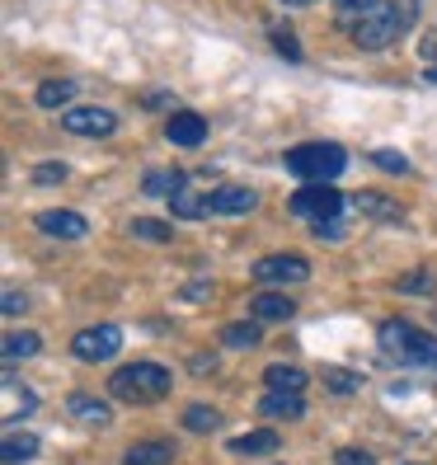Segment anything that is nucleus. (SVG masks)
Segmentation results:
<instances>
[{"label": "nucleus", "instance_id": "f257e3e1", "mask_svg": "<svg viewBox=\"0 0 437 465\" xmlns=\"http://www.w3.org/2000/svg\"><path fill=\"white\" fill-rule=\"evenodd\" d=\"M376 339H381V348H386L395 362L437 371V339H432V334H423V330H414L409 320H381Z\"/></svg>", "mask_w": 437, "mask_h": 465}, {"label": "nucleus", "instance_id": "f03ea898", "mask_svg": "<svg viewBox=\"0 0 437 465\" xmlns=\"http://www.w3.org/2000/svg\"><path fill=\"white\" fill-rule=\"evenodd\" d=\"M414 5L419 0H404V5H376L367 19L353 24V43H358L363 52H381V47L400 43L404 29H409V19H414Z\"/></svg>", "mask_w": 437, "mask_h": 465}, {"label": "nucleus", "instance_id": "7ed1b4c3", "mask_svg": "<svg viewBox=\"0 0 437 465\" xmlns=\"http://www.w3.org/2000/svg\"><path fill=\"white\" fill-rule=\"evenodd\" d=\"M108 395L114 400H127V404H155L170 395V371L160 362H132L123 371H114L108 381Z\"/></svg>", "mask_w": 437, "mask_h": 465}, {"label": "nucleus", "instance_id": "20e7f679", "mask_svg": "<svg viewBox=\"0 0 437 465\" xmlns=\"http://www.w3.org/2000/svg\"><path fill=\"white\" fill-rule=\"evenodd\" d=\"M343 165H348V155L334 142H306V146L287 151V174H296L302 183H334Z\"/></svg>", "mask_w": 437, "mask_h": 465}, {"label": "nucleus", "instance_id": "39448f33", "mask_svg": "<svg viewBox=\"0 0 437 465\" xmlns=\"http://www.w3.org/2000/svg\"><path fill=\"white\" fill-rule=\"evenodd\" d=\"M287 207H292L296 216H306V222H339L348 203H343V193H339L334 183H302V188L292 193Z\"/></svg>", "mask_w": 437, "mask_h": 465}, {"label": "nucleus", "instance_id": "423d86ee", "mask_svg": "<svg viewBox=\"0 0 437 465\" xmlns=\"http://www.w3.org/2000/svg\"><path fill=\"white\" fill-rule=\"evenodd\" d=\"M118 348H123L118 324H90V330H80L71 339V352L80 362H108V358H118Z\"/></svg>", "mask_w": 437, "mask_h": 465}, {"label": "nucleus", "instance_id": "0eeeda50", "mask_svg": "<svg viewBox=\"0 0 437 465\" xmlns=\"http://www.w3.org/2000/svg\"><path fill=\"white\" fill-rule=\"evenodd\" d=\"M62 127H66L71 136H114V132H118V114H114V108H99V104H90V108H66Z\"/></svg>", "mask_w": 437, "mask_h": 465}, {"label": "nucleus", "instance_id": "6e6552de", "mask_svg": "<svg viewBox=\"0 0 437 465\" xmlns=\"http://www.w3.org/2000/svg\"><path fill=\"white\" fill-rule=\"evenodd\" d=\"M254 278H259V282H278V287L306 282V278H311V263L296 259V254H273V259H259V263H254Z\"/></svg>", "mask_w": 437, "mask_h": 465}, {"label": "nucleus", "instance_id": "1a4fd4ad", "mask_svg": "<svg viewBox=\"0 0 437 465\" xmlns=\"http://www.w3.org/2000/svg\"><path fill=\"white\" fill-rule=\"evenodd\" d=\"M254 207H259L254 188L226 183V188H212V193H207V212H212V216H244V212H254Z\"/></svg>", "mask_w": 437, "mask_h": 465}, {"label": "nucleus", "instance_id": "9d476101", "mask_svg": "<svg viewBox=\"0 0 437 465\" xmlns=\"http://www.w3.org/2000/svg\"><path fill=\"white\" fill-rule=\"evenodd\" d=\"M38 231H43V235H57V240H80L90 226H85V216H80V212L47 207V212H38Z\"/></svg>", "mask_w": 437, "mask_h": 465}, {"label": "nucleus", "instance_id": "9b49d317", "mask_svg": "<svg viewBox=\"0 0 437 465\" xmlns=\"http://www.w3.org/2000/svg\"><path fill=\"white\" fill-rule=\"evenodd\" d=\"M66 409H71V419H80L85 428H108V423H114V409H108V400L85 395V391H75V395L66 400Z\"/></svg>", "mask_w": 437, "mask_h": 465}, {"label": "nucleus", "instance_id": "f8f14e48", "mask_svg": "<svg viewBox=\"0 0 437 465\" xmlns=\"http://www.w3.org/2000/svg\"><path fill=\"white\" fill-rule=\"evenodd\" d=\"M165 136H170L174 146H203L207 123H203V114H188V108H179V114L170 118V127H165Z\"/></svg>", "mask_w": 437, "mask_h": 465}, {"label": "nucleus", "instance_id": "ddd939ff", "mask_svg": "<svg viewBox=\"0 0 437 465\" xmlns=\"http://www.w3.org/2000/svg\"><path fill=\"white\" fill-rule=\"evenodd\" d=\"M170 460H174V442H170V437L136 442V447H127V456H123V465H170Z\"/></svg>", "mask_w": 437, "mask_h": 465}, {"label": "nucleus", "instance_id": "4468645a", "mask_svg": "<svg viewBox=\"0 0 437 465\" xmlns=\"http://www.w3.org/2000/svg\"><path fill=\"white\" fill-rule=\"evenodd\" d=\"M38 409V395L29 386H19V381L5 371V423H19L24 414H34Z\"/></svg>", "mask_w": 437, "mask_h": 465}, {"label": "nucleus", "instance_id": "2eb2a0df", "mask_svg": "<svg viewBox=\"0 0 437 465\" xmlns=\"http://www.w3.org/2000/svg\"><path fill=\"white\" fill-rule=\"evenodd\" d=\"M283 437L273 432V428H259V432H244V437H231V451L235 456H268V451H278Z\"/></svg>", "mask_w": 437, "mask_h": 465}, {"label": "nucleus", "instance_id": "dca6fc26", "mask_svg": "<svg viewBox=\"0 0 437 465\" xmlns=\"http://www.w3.org/2000/svg\"><path fill=\"white\" fill-rule=\"evenodd\" d=\"M38 348H43L38 334H29V330H10V334H5V348H0V358H5V371H10L15 362H24V358H34Z\"/></svg>", "mask_w": 437, "mask_h": 465}, {"label": "nucleus", "instance_id": "f3484780", "mask_svg": "<svg viewBox=\"0 0 437 465\" xmlns=\"http://www.w3.org/2000/svg\"><path fill=\"white\" fill-rule=\"evenodd\" d=\"M250 311H254V320H292L296 315V301L283 296V292H259Z\"/></svg>", "mask_w": 437, "mask_h": 465}, {"label": "nucleus", "instance_id": "a211bd4d", "mask_svg": "<svg viewBox=\"0 0 437 465\" xmlns=\"http://www.w3.org/2000/svg\"><path fill=\"white\" fill-rule=\"evenodd\" d=\"M34 456H38V437L34 432H10L5 442H0V460H5V465H24Z\"/></svg>", "mask_w": 437, "mask_h": 465}, {"label": "nucleus", "instance_id": "6ab92c4d", "mask_svg": "<svg viewBox=\"0 0 437 465\" xmlns=\"http://www.w3.org/2000/svg\"><path fill=\"white\" fill-rule=\"evenodd\" d=\"M263 381H268V391H287V395H302L306 391V371L302 367H287V362H273Z\"/></svg>", "mask_w": 437, "mask_h": 465}, {"label": "nucleus", "instance_id": "aec40b11", "mask_svg": "<svg viewBox=\"0 0 437 465\" xmlns=\"http://www.w3.org/2000/svg\"><path fill=\"white\" fill-rule=\"evenodd\" d=\"M259 409L268 419H302V395H287V391H268L263 400H259Z\"/></svg>", "mask_w": 437, "mask_h": 465}, {"label": "nucleus", "instance_id": "412c9836", "mask_svg": "<svg viewBox=\"0 0 437 465\" xmlns=\"http://www.w3.org/2000/svg\"><path fill=\"white\" fill-rule=\"evenodd\" d=\"M184 188H188V174L184 170H155L146 179V193L151 198H174V193H184Z\"/></svg>", "mask_w": 437, "mask_h": 465}, {"label": "nucleus", "instance_id": "4be33fe9", "mask_svg": "<svg viewBox=\"0 0 437 465\" xmlns=\"http://www.w3.org/2000/svg\"><path fill=\"white\" fill-rule=\"evenodd\" d=\"M184 428H188V432H216V428H222V409L188 404V409H184Z\"/></svg>", "mask_w": 437, "mask_h": 465}, {"label": "nucleus", "instance_id": "5701e85b", "mask_svg": "<svg viewBox=\"0 0 437 465\" xmlns=\"http://www.w3.org/2000/svg\"><path fill=\"white\" fill-rule=\"evenodd\" d=\"M353 207L367 212V216H376V222H395V216H400V203L381 198V193H358V198H353Z\"/></svg>", "mask_w": 437, "mask_h": 465}, {"label": "nucleus", "instance_id": "b1692460", "mask_svg": "<svg viewBox=\"0 0 437 465\" xmlns=\"http://www.w3.org/2000/svg\"><path fill=\"white\" fill-rule=\"evenodd\" d=\"M174 216H188V222H198V216H207V193H194V188H184V193L170 198Z\"/></svg>", "mask_w": 437, "mask_h": 465}, {"label": "nucleus", "instance_id": "393cba45", "mask_svg": "<svg viewBox=\"0 0 437 465\" xmlns=\"http://www.w3.org/2000/svg\"><path fill=\"white\" fill-rule=\"evenodd\" d=\"M66 99H75L71 80H43V85H38V104H43V108H62Z\"/></svg>", "mask_w": 437, "mask_h": 465}, {"label": "nucleus", "instance_id": "a878e982", "mask_svg": "<svg viewBox=\"0 0 437 465\" xmlns=\"http://www.w3.org/2000/svg\"><path fill=\"white\" fill-rule=\"evenodd\" d=\"M132 235H136V240H151V244H170V240H174V231H170L165 222H151V216H136Z\"/></svg>", "mask_w": 437, "mask_h": 465}, {"label": "nucleus", "instance_id": "bb28decb", "mask_svg": "<svg viewBox=\"0 0 437 465\" xmlns=\"http://www.w3.org/2000/svg\"><path fill=\"white\" fill-rule=\"evenodd\" d=\"M324 386H330L334 395H353V391H363V376H353V371H324Z\"/></svg>", "mask_w": 437, "mask_h": 465}, {"label": "nucleus", "instance_id": "cd10ccee", "mask_svg": "<svg viewBox=\"0 0 437 465\" xmlns=\"http://www.w3.org/2000/svg\"><path fill=\"white\" fill-rule=\"evenodd\" d=\"M226 343L231 348H254L259 343V324H226Z\"/></svg>", "mask_w": 437, "mask_h": 465}, {"label": "nucleus", "instance_id": "c85d7f7f", "mask_svg": "<svg viewBox=\"0 0 437 465\" xmlns=\"http://www.w3.org/2000/svg\"><path fill=\"white\" fill-rule=\"evenodd\" d=\"M395 292H404V296H423V292H432V278H428V272H404V278L395 282Z\"/></svg>", "mask_w": 437, "mask_h": 465}, {"label": "nucleus", "instance_id": "c756f323", "mask_svg": "<svg viewBox=\"0 0 437 465\" xmlns=\"http://www.w3.org/2000/svg\"><path fill=\"white\" fill-rule=\"evenodd\" d=\"M376 5H381V0H334V10H339L343 19H367Z\"/></svg>", "mask_w": 437, "mask_h": 465}, {"label": "nucleus", "instance_id": "7c9ffc66", "mask_svg": "<svg viewBox=\"0 0 437 465\" xmlns=\"http://www.w3.org/2000/svg\"><path fill=\"white\" fill-rule=\"evenodd\" d=\"M273 47H278L287 62H306V57H302V43H296L292 34H283V29H273Z\"/></svg>", "mask_w": 437, "mask_h": 465}, {"label": "nucleus", "instance_id": "2f4dec72", "mask_svg": "<svg viewBox=\"0 0 437 465\" xmlns=\"http://www.w3.org/2000/svg\"><path fill=\"white\" fill-rule=\"evenodd\" d=\"M372 160H376L381 170H391V174H409V160H404L400 151H376Z\"/></svg>", "mask_w": 437, "mask_h": 465}, {"label": "nucleus", "instance_id": "473e14b6", "mask_svg": "<svg viewBox=\"0 0 437 465\" xmlns=\"http://www.w3.org/2000/svg\"><path fill=\"white\" fill-rule=\"evenodd\" d=\"M34 179H38V183H62V179H66V165L47 160V165H38V170H34Z\"/></svg>", "mask_w": 437, "mask_h": 465}, {"label": "nucleus", "instance_id": "72a5a7b5", "mask_svg": "<svg viewBox=\"0 0 437 465\" xmlns=\"http://www.w3.org/2000/svg\"><path fill=\"white\" fill-rule=\"evenodd\" d=\"M334 460H339V465H376V460H372V451H363V447H343Z\"/></svg>", "mask_w": 437, "mask_h": 465}, {"label": "nucleus", "instance_id": "f704fd0d", "mask_svg": "<svg viewBox=\"0 0 437 465\" xmlns=\"http://www.w3.org/2000/svg\"><path fill=\"white\" fill-rule=\"evenodd\" d=\"M24 306H29V301H24L19 292H5V315H19Z\"/></svg>", "mask_w": 437, "mask_h": 465}, {"label": "nucleus", "instance_id": "c9c22d12", "mask_svg": "<svg viewBox=\"0 0 437 465\" xmlns=\"http://www.w3.org/2000/svg\"><path fill=\"white\" fill-rule=\"evenodd\" d=\"M212 367H216V362H212V358H207V352H198V358H194V376H207V371H212Z\"/></svg>", "mask_w": 437, "mask_h": 465}, {"label": "nucleus", "instance_id": "e433bc0d", "mask_svg": "<svg viewBox=\"0 0 437 465\" xmlns=\"http://www.w3.org/2000/svg\"><path fill=\"white\" fill-rule=\"evenodd\" d=\"M283 5H292V10H296V5H311V0H283Z\"/></svg>", "mask_w": 437, "mask_h": 465}, {"label": "nucleus", "instance_id": "4c0bfd02", "mask_svg": "<svg viewBox=\"0 0 437 465\" xmlns=\"http://www.w3.org/2000/svg\"><path fill=\"white\" fill-rule=\"evenodd\" d=\"M404 465H419V460H404Z\"/></svg>", "mask_w": 437, "mask_h": 465}]
</instances>
